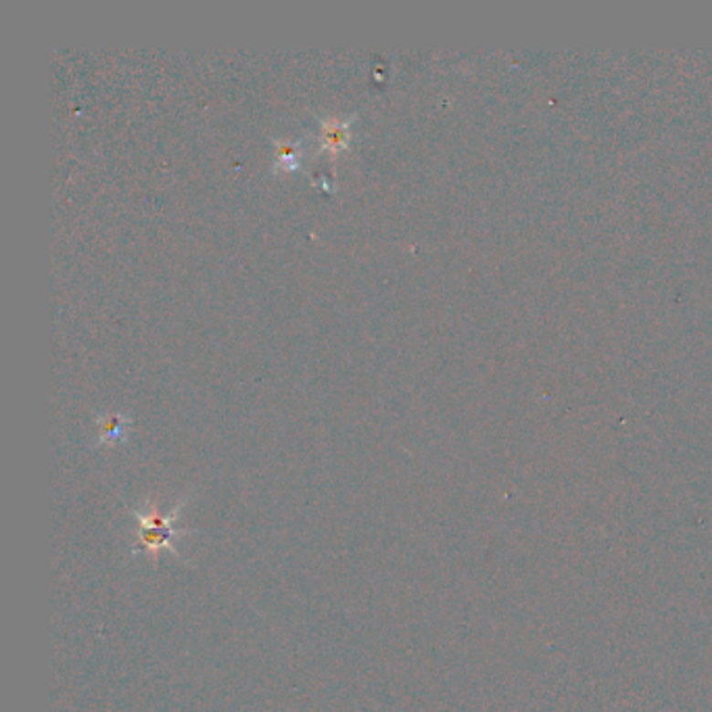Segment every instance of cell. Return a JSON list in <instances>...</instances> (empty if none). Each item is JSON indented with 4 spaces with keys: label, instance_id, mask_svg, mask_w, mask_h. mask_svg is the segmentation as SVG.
Listing matches in <instances>:
<instances>
[{
    "label": "cell",
    "instance_id": "cell-1",
    "mask_svg": "<svg viewBox=\"0 0 712 712\" xmlns=\"http://www.w3.org/2000/svg\"><path fill=\"white\" fill-rule=\"evenodd\" d=\"M184 501L173 508L172 512L167 514H157L155 508H151L149 512H138L134 510L132 516L138 520V546L132 550V554H141V551H157V550H173V539L178 535H186L193 533V530L186 529H178L176 527V518L180 510H183Z\"/></svg>",
    "mask_w": 712,
    "mask_h": 712
},
{
    "label": "cell",
    "instance_id": "cell-2",
    "mask_svg": "<svg viewBox=\"0 0 712 712\" xmlns=\"http://www.w3.org/2000/svg\"><path fill=\"white\" fill-rule=\"evenodd\" d=\"M319 151L326 152L330 159H339L340 152L349 149L351 141V128L355 123V115H319Z\"/></svg>",
    "mask_w": 712,
    "mask_h": 712
},
{
    "label": "cell",
    "instance_id": "cell-3",
    "mask_svg": "<svg viewBox=\"0 0 712 712\" xmlns=\"http://www.w3.org/2000/svg\"><path fill=\"white\" fill-rule=\"evenodd\" d=\"M99 445H118L126 439L130 418L123 414H105L103 418H99Z\"/></svg>",
    "mask_w": 712,
    "mask_h": 712
},
{
    "label": "cell",
    "instance_id": "cell-4",
    "mask_svg": "<svg viewBox=\"0 0 712 712\" xmlns=\"http://www.w3.org/2000/svg\"><path fill=\"white\" fill-rule=\"evenodd\" d=\"M274 151H276V159H274V170L280 172H290L297 170L299 165V157H301V141H276L274 142Z\"/></svg>",
    "mask_w": 712,
    "mask_h": 712
}]
</instances>
